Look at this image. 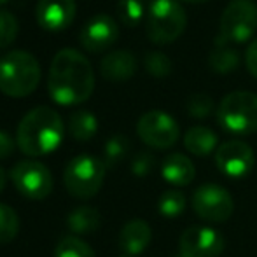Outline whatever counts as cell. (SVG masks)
<instances>
[{"label": "cell", "instance_id": "1", "mask_svg": "<svg viewBox=\"0 0 257 257\" xmlns=\"http://www.w3.org/2000/svg\"><path fill=\"white\" fill-rule=\"evenodd\" d=\"M95 89V72L81 51L65 48L54 54L48 75L49 96L60 105H79Z\"/></svg>", "mask_w": 257, "mask_h": 257}, {"label": "cell", "instance_id": "2", "mask_svg": "<svg viewBox=\"0 0 257 257\" xmlns=\"http://www.w3.org/2000/svg\"><path fill=\"white\" fill-rule=\"evenodd\" d=\"M65 135L63 119L51 107H35L20 121L16 144L30 158L46 156L60 147Z\"/></svg>", "mask_w": 257, "mask_h": 257}, {"label": "cell", "instance_id": "3", "mask_svg": "<svg viewBox=\"0 0 257 257\" xmlns=\"http://www.w3.org/2000/svg\"><path fill=\"white\" fill-rule=\"evenodd\" d=\"M41 63L28 51H11L0 58V91L11 98H23L37 89Z\"/></svg>", "mask_w": 257, "mask_h": 257}, {"label": "cell", "instance_id": "4", "mask_svg": "<svg viewBox=\"0 0 257 257\" xmlns=\"http://www.w3.org/2000/svg\"><path fill=\"white\" fill-rule=\"evenodd\" d=\"M187 14L179 0H153L147 9L146 32L154 44H170L186 30Z\"/></svg>", "mask_w": 257, "mask_h": 257}, {"label": "cell", "instance_id": "5", "mask_svg": "<svg viewBox=\"0 0 257 257\" xmlns=\"http://www.w3.org/2000/svg\"><path fill=\"white\" fill-rule=\"evenodd\" d=\"M105 173H107V166L103 159L89 154L75 156L68 161L65 168V189L74 198L89 200L102 189Z\"/></svg>", "mask_w": 257, "mask_h": 257}, {"label": "cell", "instance_id": "6", "mask_svg": "<svg viewBox=\"0 0 257 257\" xmlns=\"http://www.w3.org/2000/svg\"><path fill=\"white\" fill-rule=\"evenodd\" d=\"M217 121L233 135L257 132V95L252 91H233L217 107Z\"/></svg>", "mask_w": 257, "mask_h": 257}, {"label": "cell", "instance_id": "7", "mask_svg": "<svg viewBox=\"0 0 257 257\" xmlns=\"http://www.w3.org/2000/svg\"><path fill=\"white\" fill-rule=\"evenodd\" d=\"M217 46L245 42L257 30V4L254 0H231L220 16Z\"/></svg>", "mask_w": 257, "mask_h": 257}, {"label": "cell", "instance_id": "8", "mask_svg": "<svg viewBox=\"0 0 257 257\" xmlns=\"http://www.w3.org/2000/svg\"><path fill=\"white\" fill-rule=\"evenodd\" d=\"M14 187L28 200H46L53 191V175L49 168L35 159L18 161L11 170Z\"/></svg>", "mask_w": 257, "mask_h": 257}, {"label": "cell", "instance_id": "9", "mask_svg": "<svg viewBox=\"0 0 257 257\" xmlns=\"http://www.w3.org/2000/svg\"><path fill=\"white\" fill-rule=\"evenodd\" d=\"M137 133L146 146L163 151L179 140L180 128L175 119L166 112L149 110L137 122Z\"/></svg>", "mask_w": 257, "mask_h": 257}, {"label": "cell", "instance_id": "10", "mask_svg": "<svg viewBox=\"0 0 257 257\" xmlns=\"http://www.w3.org/2000/svg\"><path fill=\"white\" fill-rule=\"evenodd\" d=\"M196 215L208 222H226L233 215L234 203L227 189L219 184H203L193 194Z\"/></svg>", "mask_w": 257, "mask_h": 257}, {"label": "cell", "instance_id": "11", "mask_svg": "<svg viewBox=\"0 0 257 257\" xmlns=\"http://www.w3.org/2000/svg\"><path fill=\"white\" fill-rule=\"evenodd\" d=\"M224 247V236L208 226L187 227L179 240V254L184 257H219Z\"/></svg>", "mask_w": 257, "mask_h": 257}, {"label": "cell", "instance_id": "12", "mask_svg": "<svg viewBox=\"0 0 257 257\" xmlns=\"http://www.w3.org/2000/svg\"><path fill=\"white\" fill-rule=\"evenodd\" d=\"M217 168L231 179H243L252 172L255 163L254 151L241 140H227L215 151Z\"/></svg>", "mask_w": 257, "mask_h": 257}, {"label": "cell", "instance_id": "13", "mask_svg": "<svg viewBox=\"0 0 257 257\" xmlns=\"http://www.w3.org/2000/svg\"><path fill=\"white\" fill-rule=\"evenodd\" d=\"M119 37V27L108 14H95L86 21L79 34L81 46L89 53H102L108 49Z\"/></svg>", "mask_w": 257, "mask_h": 257}, {"label": "cell", "instance_id": "14", "mask_svg": "<svg viewBox=\"0 0 257 257\" xmlns=\"http://www.w3.org/2000/svg\"><path fill=\"white\" fill-rule=\"evenodd\" d=\"M75 11L77 7L74 0H39L35 16L44 30L61 32L72 25Z\"/></svg>", "mask_w": 257, "mask_h": 257}, {"label": "cell", "instance_id": "15", "mask_svg": "<svg viewBox=\"0 0 257 257\" xmlns=\"http://www.w3.org/2000/svg\"><path fill=\"white\" fill-rule=\"evenodd\" d=\"M100 72L107 81L112 82H124L133 77L137 72V58L132 51L126 49H117L105 54L102 63H100Z\"/></svg>", "mask_w": 257, "mask_h": 257}, {"label": "cell", "instance_id": "16", "mask_svg": "<svg viewBox=\"0 0 257 257\" xmlns=\"http://www.w3.org/2000/svg\"><path fill=\"white\" fill-rule=\"evenodd\" d=\"M151 240H153V231H151L149 224L146 220H130L124 224L119 234V247H121L122 254L126 255H139L149 247Z\"/></svg>", "mask_w": 257, "mask_h": 257}, {"label": "cell", "instance_id": "17", "mask_svg": "<svg viewBox=\"0 0 257 257\" xmlns=\"http://www.w3.org/2000/svg\"><path fill=\"white\" fill-rule=\"evenodd\" d=\"M161 175L172 186H189L196 177V168L193 161L180 153H173L166 156L161 165Z\"/></svg>", "mask_w": 257, "mask_h": 257}, {"label": "cell", "instance_id": "18", "mask_svg": "<svg viewBox=\"0 0 257 257\" xmlns=\"http://www.w3.org/2000/svg\"><path fill=\"white\" fill-rule=\"evenodd\" d=\"M67 224L72 233L75 234H89L95 233L102 224L100 212L93 206H79L72 210L67 217Z\"/></svg>", "mask_w": 257, "mask_h": 257}, {"label": "cell", "instance_id": "19", "mask_svg": "<svg viewBox=\"0 0 257 257\" xmlns=\"http://www.w3.org/2000/svg\"><path fill=\"white\" fill-rule=\"evenodd\" d=\"M184 146L194 156H208L217 147V135L206 126H194L184 137Z\"/></svg>", "mask_w": 257, "mask_h": 257}, {"label": "cell", "instance_id": "20", "mask_svg": "<svg viewBox=\"0 0 257 257\" xmlns=\"http://www.w3.org/2000/svg\"><path fill=\"white\" fill-rule=\"evenodd\" d=\"M98 132V119L88 110H77L68 117V133L75 140L88 142Z\"/></svg>", "mask_w": 257, "mask_h": 257}, {"label": "cell", "instance_id": "21", "mask_svg": "<svg viewBox=\"0 0 257 257\" xmlns=\"http://www.w3.org/2000/svg\"><path fill=\"white\" fill-rule=\"evenodd\" d=\"M208 65L212 70L219 72V74H227L233 72L240 65V54L236 49L227 48V46H217L208 58Z\"/></svg>", "mask_w": 257, "mask_h": 257}, {"label": "cell", "instance_id": "22", "mask_svg": "<svg viewBox=\"0 0 257 257\" xmlns=\"http://www.w3.org/2000/svg\"><path fill=\"white\" fill-rule=\"evenodd\" d=\"M130 153V140L124 135H114L105 142L103 163L107 168H114Z\"/></svg>", "mask_w": 257, "mask_h": 257}, {"label": "cell", "instance_id": "23", "mask_svg": "<svg viewBox=\"0 0 257 257\" xmlns=\"http://www.w3.org/2000/svg\"><path fill=\"white\" fill-rule=\"evenodd\" d=\"M186 208V196L177 189H168L161 194L158 201V210L166 219H175Z\"/></svg>", "mask_w": 257, "mask_h": 257}, {"label": "cell", "instance_id": "24", "mask_svg": "<svg viewBox=\"0 0 257 257\" xmlns=\"http://www.w3.org/2000/svg\"><path fill=\"white\" fill-rule=\"evenodd\" d=\"M20 233V217L16 210L0 203V243H11Z\"/></svg>", "mask_w": 257, "mask_h": 257}, {"label": "cell", "instance_id": "25", "mask_svg": "<svg viewBox=\"0 0 257 257\" xmlns=\"http://www.w3.org/2000/svg\"><path fill=\"white\" fill-rule=\"evenodd\" d=\"M54 257H96V254L86 241L75 236H67L56 245Z\"/></svg>", "mask_w": 257, "mask_h": 257}, {"label": "cell", "instance_id": "26", "mask_svg": "<svg viewBox=\"0 0 257 257\" xmlns=\"http://www.w3.org/2000/svg\"><path fill=\"white\" fill-rule=\"evenodd\" d=\"M119 20L128 27H137L144 20L146 7L142 0H119L117 2Z\"/></svg>", "mask_w": 257, "mask_h": 257}, {"label": "cell", "instance_id": "27", "mask_svg": "<svg viewBox=\"0 0 257 257\" xmlns=\"http://www.w3.org/2000/svg\"><path fill=\"white\" fill-rule=\"evenodd\" d=\"M144 65L146 70L154 77H166L168 74H172V60L166 56L165 53L159 51H147L146 58H144Z\"/></svg>", "mask_w": 257, "mask_h": 257}, {"label": "cell", "instance_id": "28", "mask_svg": "<svg viewBox=\"0 0 257 257\" xmlns=\"http://www.w3.org/2000/svg\"><path fill=\"white\" fill-rule=\"evenodd\" d=\"M20 32V25L18 20L11 11L0 9V49L11 46L18 37Z\"/></svg>", "mask_w": 257, "mask_h": 257}, {"label": "cell", "instance_id": "29", "mask_svg": "<svg viewBox=\"0 0 257 257\" xmlns=\"http://www.w3.org/2000/svg\"><path fill=\"white\" fill-rule=\"evenodd\" d=\"M186 110L189 115L198 119L208 117L213 110V100L210 98L206 93H193L189 98L186 100Z\"/></svg>", "mask_w": 257, "mask_h": 257}, {"label": "cell", "instance_id": "30", "mask_svg": "<svg viewBox=\"0 0 257 257\" xmlns=\"http://www.w3.org/2000/svg\"><path fill=\"white\" fill-rule=\"evenodd\" d=\"M156 159L151 153H139L132 161V172L137 177H147L153 172Z\"/></svg>", "mask_w": 257, "mask_h": 257}, {"label": "cell", "instance_id": "31", "mask_svg": "<svg viewBox=\"0 0 257 257\" xmlns=\"http://www.w3.org/2000/svg\"><path fill=\"white\" fill-rule=\"evenodd\" d=\"M245 63H247L248 72L257 79V37L248 44L247 51H245Z\"/></svg>", "mask_w": 257, "mask_h": 257}, {"label": "cell", "instance_id": "32", "mask_svg": "<svg viewBox=\"0 0 257 257\" xmlns=\"http://www.w3.org/2000/svg\"><path fill=\"white\" fill-rule=\"evenodd\" d=\"M14 153V140L7 132L0 130V159L9 158Z\"/></svg>", "mask_w": 257, "mask_h": 257}, {"label": "cell", "instance_id": "33", "mask_svg": "<svg viewBox=\"0 0 257 257\" xmlns=\"http://www.w3.org/2000/svg\"><path fill=\"white\" fill-rule=\"evenodd\" d=\"M6 182H7V173H6V170L0 166V193H2L4 187H6Z\"/></svg>", "mask_w": 257, "mask_h": 257}, {"label": "cell", "instance_id": "34", "mask_svg": "<svg viewBox=\"0 0 257 257\" xmlns=\"http://www.w3.org/2000/svg\"><path fill=\"white\" fill-rule=\"evenodd\" d=\"M187 2H206V0H187Z\"/></svg>", "mask_w": 257, "mask_h": 257}, {"label": "cell", "instance_id": "35", "mask_svg": "<svg viewBox=\"0 0 257 257\" xmlns=\"http://www.w3.org/2000/svg\"><path fill=\"white\" fill-rule=\"evenodd\" d=\"M6 2H9V0H0V6H4Z\"/></svg>", "mask_w": 257, "mask_h": 257}, {"label": "cell", "instance_id": "36", "mask_svg": "<svg viewBox=\"0 0 257 257\" xmlns=\"http://www.w3.org/2000/svg\"><path fill=\"white\" fill-rule=\"evenodd\" d=\"M121 257H132V255H126V254H122Z\"/></svg>", "mask_w": 257, "mask_h": 257}, {"label": "cell", "instance_id": "37", "mask_svg": "<svg viewBox=\"0 0 257 257\" xmlns=\"http://www.w3.org/2000/svg\"><path fill=\"white\" fill-rule=\"evenodd\" d=\"M175 257H184V255H180V254H177V255H175Z\"/></svg>", "mask_w": 257, "mask_h": 257}]
</instances>
